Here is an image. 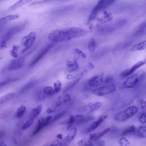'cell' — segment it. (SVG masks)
Listing matches in <instances>:
<instances>
[{
    "instance_id": "6da1fadb",
    "label": "cell",
    "mask_w": 146,
    "mask_h": 146,
    "mask_svg": "<svg viewBox=\"0 0 146 146\" xmlns=\"http://www.w3.org/2000/svg\"><path fill=\"white\" fill-rule=\"evenodd\" d=\"M87 33V31L84 29L72 27L53 30L49 33L48 38L53 42H61L84 36Z\"/></svg>"
},
{
    "instance_id": "7a4b0ae2",
    "label": "cell",
    "mask_w": 146,
    "mask_h": 146,
    "mask_svg": "<svg viewBox=\"0 0 146 146\" xmlns=\"http://www.w3.org/2000/svg\"><path fill=\"white\" fill-rule=\"evenodd\" d=\"M145 75L144 71L140 70L127 78L123 83L122 86L125 88H133L142 81Z\"/></svg>"
},
{
    "instance_id": "3957f363",
    "label": "cell",
    "mask_w": 146,
    "mask_h": 146,
    "mask_svg": "<svg viewBox=\"0 0 146 146\" xmlns=\"http://www.w3.org/2000/svg\"><path fill=\"white\" fill-rule=\"evenodd\" d=\"M138 110V108L135 106H129L117 114L115 117V120L119 122L125 121L134 115Z\"/></svg>"
},
{
    "instance_id": "277c9868",
    "label": "cell",
    "mask_w": 146,
    "mask_h": 146,
    "mask_svg": "<svg viewBox=\"0 0 146 146\" xmlns=\"http://www.w3.org/2000/svg\"><path fill=\"white\" fill-rule=\"evenodd\" d=\"M115 1V0H103L99 1L92 10L88 17V21L90 22L94 19L100 11L106 9Z\"/></svg>"
},
{
    "instance_id": "5b68a950",
    "label": "cell",
    "mask_w": 146,
    "mask_h": 146,
    "mask_svg": "<svg viewBox=\"0 0 146 146\" xmlns=\"http://www.w3.org/2000/svg\"><path fill=\"white\" fill-rule=\"evenodd\" d=\"M36 37L35 32L32 31L22 39L21 44L23 47L21 51V54L24 53L31 47L35 41Z\"/></svg>"
},
{
    "instance_id": "8992f818",
    "label": "cell",
    "mask_w": 146,
    "mask_h": 146,
    "mask_svg": "<svg viewBox=\"0 0 146 146\" xmlns=\"http://www.w3.org/2000/svg\"><path fill=\"white\" fill-rule=\"evenodd\" d=\"M116 87L114 83L104 86L94 90L93 93L98 96H102L106 94L114 92Z\"/></svg>"
},
{
    "instance_id": "52a82bcc",
    "label": "cell",
    "mask_w": 146,
    "mask_h": 146,
    "mask_svg": "<svg viewBox=\"0 0 146 146\" xmlns=\"http://www.w3.org/2000/svg\"><path fill=\"white\" fill-rule=\"evenodd\" d=\"M52 43L50 44L45 47L32 60L30 64V66H33L35 64L41 59L49 51L53 46Z\"/></svg>"
},
{
    "instance_id": "ba28073f",
    "label": "cell",
    "mask_w": 146,
    "mask_h": 146,
    "mask_svg": "<svg viewBox=\"0 0 146 146\" xmlns=\"http://www.w3.org/2000/svg\"><path fill=\"white\" fill-rule=\"evenodd\" d=\"M75 123L78 125H81L87 123L94 119V117L92 116L86 117L78 115L75 116Z\"/></svg>"
},
{
    "instance_id": "9c48e42d",
    "label": "cell",
    "mask_w": 146,
    "mask_h": 146,
    "mask_svg": "<svg viewBox=\"0 0 146 146\" xmlns=\"http://www.w3.org/2000/svg\"><path fill=\"white\" fill-rule=\"evenodd\" d=\"M23 25H19L14 27L9 30L4 36L2 40L7 42L14 35L20 31L23 28Z\"/></svg>"
},
{
    "instance_id": "30bf717a",
    "label": "cell",
    "mask_w": 146,
    "mask_h": 146,
    "mask_svg": "<svg viewBox=\"0 0 146 146\" xmlns=\"http://www.w3.org/2000/svg\"><path fill=\"white\" fill-rule=\"evenodd\" d=\"M107 117L108 115H106L100 117L97 121L92 123L87 128L86 132L90 133L95 130Z\"/></svg>"
},
{
    "instance_id": "8fae6325",
    "label": "cell",
    "mask_w": 146,
    "mask_h": 146,
    "mask_svg": "<svg viewBox=\"0 0 146 146\" xmlns=\"http://www.w3.org/2000/svg\"><path fill=\"white\" fill-rule=\"evenodd\" d=\"M103 74L95 76L89 81L88 84L92 87H98L103 82Z\"/></svg>"
},
{
    "instance_id": "7c38bea8",
    "label": "cell",
    "mask_w": 146,
    "mask_h": 146,
    "mask_svg": "<svg viewBox=\"0 0 146 146\" xmlns=\"http://www.w3.org/2000/svg\"><path fill=\"white\" fill-rule=\"evenodd\" d=\"M24 60L23 58L13 60L9 65V69L10 70H15L21 68L23 64Z\"/></svg>"
},
{
    "instance_id": "4fadbf2b",
    "label": "cell",
    "mask_w": 146,
    "mask_h": 146,
    "mask_svg": "<svg viewBox=\"0 0 146 146\" xmlns=\"http://www.w3.org/2000/svg\"><path fill=\"white\" fill-rule=\"evenodd\" d=\"M31 1V0H19L13 5L9 7L8 8V10L9 11H13Z\"/></svg>"
},
{
    "instance_id": "5bb4252c",
    "label": "cell",
    "mask_w": 146,
    "mask_h": 146,
    "mask_svg": "<svg viewBox=\"0 0 146 146\" xmlns=\"http://www.w3.org/2000/svg\"><path fill=\"white\" fill-rule=\"evenodd\" d=\"M19 17V15L17 14H13L3 17L0 19V25H3L11 20L17 19Z\"/></svg>"
},
{
    "instance_id": "9a60e30c",
    "label": "cell",
    "mask_w": 146,
    "mask_h": 146,
    "mask_svg": "<svg viewBox=\"0 0 146 146\" xmlns=\"http://www.w3.org/2000/svg\"><path fill=\"white\" fill-rule=\"evenodd\" d=\"M146 49V40L136 44L131 49V52H134Z\"/></svg>"
},
{
    "instance_id": "2e32d148",
    "label": "cell",
    "mask_w": 146,
    "mask_h": 146,
    "mask_svg": "<svg viewBox=\"0 0 146 146\" xmlns=\"http://www.w3.org/2000/svg\"><path fill=\"white\" fill-rule=\"evenodd\" d=\"M137 128L134 125L129 126L121 132L122 136H126L136 133Z\"/></svg>"
},
{
    "instance_id": "e0dca14e",
    "label": "cell",
    "mask_w": 146,
    "mask_h": 146,
    "mask_svg": "<svg viewBox=\"0 0 146 146\" xmlns=\"http://www.w3.org/2000/svg\"><path fill=\"white\" fill-rule=\"evenodd\" d=\"M67 67L69 68L70 72H73L78 69L79 68V66L76 60L73 61L67 60L66 61Z\"/></svg>"
},
{
    "instance_id": "ac0fdd59",
    "label": "cell",
    "mask_w": 146,
    "mask_h": 146,
    "mask_svg": "<svg viewBox=\"0 0 146 146\" xmlns=\"http://www.w3.org/2000/svg\"><path fill=\"white\" fill-rule=\"evenodd\" d=\"M43 108L42 106L40 104L33 108L31 111L30 119H33L37 117L40 113Z\"/></svg>"
},
{
    "instance_id": "d6986e66",
    "label": "cell",
    "mask_w": 146,
    "mask_h": 146,
    "mask_svg": "<svg viewBox=\"0 0 146 146\" xmlns=\"http://www.w3.org/2000/svg\"><path fill=\"white\" fill-rule=\"evenodd\" d=\"M44 119L42 117L40 119L38 120V124L36 127L33 131L32 135H34L39 132L41 129L44 127Z\"/></svg>"
},
{
    "instance_id": "ffe728a7",
    "label": "cell",
    "mask_w": 146,
    "mask_h": 146,
    "mask_svg": "<svg viewBox=\"0 0 146 146\" xmlns=\"http://www.w3.org/2000/svg\"><path fill=\"white\" fill-rule=\"evenodd\" d=\"M15 93H11L1 97L0 98V104H3L13 98L15 96Z\"/></svg>"
},
{
    "instance_id": "44dd1931",
    "label": "cell",
    "mask_w": 146,
    "mask_h": 146,
    "mask_svg": "<svg viewBox=\"0 0 146 146\" xmlns=\"http://www.w3.org/2000/svg\"><path fill=\"white\" fill-rule=\"evenodd\" d=\"M135 133L139 137L142 138L146 137V125L139 127L137 129Z\"/></svg>"
},
{
    "instance_id": "7402d4cb",
    "label": "cell",
    "mask_w": 146,
    "mask_h": 146,
    "mask_svg": "<svg viewBox=\"0 0 146 146\" xmlns=\"http://www.w3.org/2000/svg\"><path fill=\"white\" fill-rule=\"evenodd\" d=\"M77 131V129L75 127H72L70 129L69 133L66 137L70 141H71L75 137Z\"/></svg>"
},
{
    "instance_id": "603a6c76",
    "label": "cell",
    "mask_w": 146,
    "mask_h": 146,
    "mask_svg": "<svg viewBox=\"0 0 146 146\" xmlns=\"http://www.w3.org/2000/svg\"><path fill=\"white\" fill-rule=\"evenodd\" d=\"M146 63V60H141L135 64L131 68H130L132 73L140 67Z\"/></svg>"
},
{
    "instance_id": "cb8c5ba5",
    "label": "cell",
    "mask_w": 146,
    "mask_h": 146,
    "mask_svg": "<svg viewBox=\"0 0 146 146\" xmlns=\"http://www.w3.org/2000/svg\"><path fill=\"white\" fill-rule=\"evenodd\" d=\"M102 104V103L101 102H97L87 106L86 108H85V109L89 110V112H90L100 107Z\"/></svg>"
},
{
    "instance_id": "d4e9b609",
    "label": "cell",
    "mask_w": 146,
    "mask_h": 146,
    "mask_svg": "<svg viewBox=\"0 0 146 146\" xmlns=\"http://www.w3.org/2000/svg\"><path fill=\"white\" fill-rule=\"evenodd\" d=\"M96 46V43L95 40L94 39H91L88 44V48L90 53L92 54L94 52Z\"/></svg>"
},
{
    "instance_id": "484cf974",
    "label": "cell",
    "mask_w": 146,
    "mask_h": 146,
    "mask_svg": "<svg viewBox=\"0 0 146 146\" xmlns=\"http://www.w3.org/2000/svg\"><path fill=\"white\" fill-rule=\"evenodd\" d=\"M26 110V108L25 106L22 105L17 109L16 116L18 118L21 117L23 115Z\"/></svg>"
},
{
    "instance_id": "4316f807",
    "label": "cell",
    "mask_w": 146,
    "mask_h": 146,
    "mask_svg": "<svg viewBox=\"0 0 146 146\" xmlns=\"http://www.w3.org/2000/svg\"><path fill=\"white\" fill-rule=\"evenodd\" d=\"M19 46L17 45H13L10 52V54L14 58H17L18 55V51Z\"/></svg>"
},
{
    "instance_id": "83f0119b",
    "label": "cell",
    "mask_w": 146,
    "mask_h": 146,
    "mask_svg": "<svg viewBox=\"0 0 146 146\" xmlns=\"http://www.w3.org/2000/svg\"><path fill=\"white\" fill-rule=\"evenodd\" d=\"M62 83L59 80H57L54 84V88L53 90V94H56L58 92L61 90Z\"/></svg>"
},
{
    "instance_id": "f1b7e54d",
    "label": "cell",
    "mask_w": 146,
    "mask_h": 146,
    "mask_svg": "<svg viewBox=\"0 0 146 146\" xmlns=\"http://www.w3.org/2000/svg\"><path fill=\"white\" fill-rule=\"evenodd\" d=\"M75 116L71 115L69 117L67 122V129L68 130L72 127L73 124L75 123Z\"/></svg>"
},
{
    "instance_id": "f546056e",
    "label": "cell",
    "mask_w": 146,
    "mask_h": 146,
    "mask_svg": "<svg viewBox=\"0 0 146 146\" xmlns=\"http://www.w3.org/2000/svg\"><path fill=\"white\" fill-rule=\"evenodd\" d=\"M34 122L33 119H30L26 122L22 126L21 129L22 130H25L30 127L33 124Z\"/></svg>"
},
{
    "instance_id": "4dcf8cb0",
    "label": "cell",
    "mask_w": 146,
    "mask_h": 146,
    "mask_svg": "<svg viewBox=\"0 0 146 146\" xmlns=\"http://www.w3.org/2000/svg\"><path fill=\"white\" fill-rule=\"evenodd\" d=\"M138 104L141 109L146 111V99H140L138 101Z\"/></svg>"
},
{
    "instance_id": "1f68e13d",
    "label": "cell",
    "mask_w": 146,
    "mask_h": 146,
    "mask_svg": "<svg viewBox=\"0 0 146 146\" xmlns=\"http://www.w3.org/2000/svg\"><path fill=\"white\" fill-rule=\"evenodd\" d=\"M119 143L121 146H129L130 144L129 141L124 137L120 139Z\"/></svg>"
},
{
    "instance_id": "d6a6232c",
    "label": "cell",
    "mask_w": 146,
    "mask_h": 146,
    "mask_svg": "<svg viewBox=\"0 0 146 146\" xmlns=\"http://www.w3.org/2000/svg\"><path fill=\"white\" fill-rule=\"evenodd\" d=\"M110 130V129L109 127H108L106 129L102 132L97 134V136L94 141H96L98 140L99 139H100L101 137L104 136L105 134L109 132Z\"/></svg>"
},
{
    "instance_id": "836d02e7",
    "label": "cell",
    "mask_w": 146,
    "mask_h": 146,
    "mask_svg": "<svg viewBox=\"0 0 146 146\" xmlns=\"http://www.w3.org/2000/svg\"><path fill=\"white\" fill-rule=\"evenodd\" d=\"M65 112V111H63L57 114L51 120L50 122L53 123L62 118L64 115Z\"/></svg>"
},
{
    "instance_id": "e575fe53",
    "label": "cell",
    "mask_w": 146,
    "mask_h": 146,
    "mask_svg": "<svg viewBox=\"0 0 146 146\" xmlns=\"http://www.w3.org/2000/svg\"><path fill=\"white\" fill-rule=\"evenodd\" d=\"M35 83V82L34 81L30 82L27 83L22 88L21 92H25L29 88H31L34 85Z\"/></svg>"
},
{
    "instance_id": "d590c367",
    "label": "cell",
    "mask_w": 146,
    "mask_h": 146,
    "mask_svg": "<svg viewBox=\"0 0 146 146\" xmlns=\"http://www.w3.org/2000/svg\"><path fill=\"white\" fill-rule=\"evenodd\" d=\"M53 90L52 87L47 86L44 88L43 91L45 94L50 95L53 94Z\"/></svg>"
},
{
    "instance_id": "8d00e7d4",
    "label": "cell",
    "mask_w": 146,
    "mask_h": 146,
    "mask_svg": "<svg viewBox=\"0 0 146 146\" xmlns=\"http://www.w3.org/2000/svg\"><path fill=\"white\" fill-rule=\"evenodd\" d=\"M80 79V78H78L76 79L72 82L70 84L68 85L65 89L64 91H66L69 90L76 85L79 81Z\"/></svg>"
},
{
    "instance_id": "74e56055",
    "label": "cell",
    "mask_w": 146,
    "mask_h": 146,
    "mask_svg": "<svg viewBox=\"0 0 146 146\" xmlns=\"http://www.w3.org/2000/svg\"><path fill=\"white\" fill-rule=\"evenodd\" d=\"M139 122L142 123H146V113L143 112L142 113L139 117Z\"/></svg>"
},
{
    "instance_id": "f35d334b",
    "label": "cell",
    "mask_w": 146,
    "mask_h": 146,
    "mask_svg": "<svg viewBox=\"0 0 146 146\" xmlns=\"http://www.w3.org/2000/svg\"><path fill=\"white\" fill-rule=\"evenodd\" d=\"M74 51L78 55L81 56L84 59L86 58V55L81 50L78 48H75L74 49Z\"/></svg>"
},
{
    "instance_id": "ab89813d",
    "label": "cell",
    "mask_w": 146,
    "mask_h": 146,
    "mask_svg": "<svg viewBox=\"0 0 146 146\" xmlns=\"http://www.w3.org/2000/svg\"><path fill=\"white\" fill-rule=\"evenodd\" d=\"M113 80V78L112 76H109L106 78L104 81V84H107L111 83Z\"/></svg>"
},
{
    "instance_id": "60d3db41",
    "label": "cell",
    "mask_w": 146,
    "mask_h": 146,
    "mask_svg": "<svg viewBox=\"0 0 146 146\" xmlns=\"http://www.w3.org/2000/svg\"><path fill=\"white\" fill-rule=\"evenodd\" d=\"M52 117L51 116H48L44 119V127L47 126L50 123Z\"/></svg>"
},
{
    "instance_id": "b9f144b4",
    "label": "cell",
    "mask_w": 146,
    "mask_h": 146,
    "mask_svg": "<svg viewBox=\"0 0 146 146\" xmlns=\"http://www.w3.org/2000/svg\"><path fill=\"white\" fill-rule=\"evenodd\" d=\"M52 146H62V142L58 140H54L51 144Z\"/></svg>"
},
{
    "instance_id": "7bdbcfd3",
    "label": "cell",
    "mask_w": 146,
    "mask_h": 146,
    "mask_svg": "<svg viewBox=\"0 0 146 146\" xmlns=\"http://www.w3.org/2000/svg\"><path fill=\"white\" fill-rule=\"evenodd\" d=\"M45 94L44 91L39 92L38 95V99L42 100H44L45 98Z\"/></svg>"
},
{
    "instance_id": "ee69618b",
    "label": "cell",
    "mask_w": 146,
    "mask_h": 146,
    "mask_svg": "<svg viewBox=\"0 0 146 146\" xmlns=\"http://www.w3.org/2000/svg\"><path fill=\"white\" fill-rule=\"evenodd\" d=\"M7 47L6 42L4 40H2L0 43V49L3 50L6 48Z\"/></svg>"
},
{
    "instance_id": "f6af8a7d",
    "label": "cell",
    "mask_w": 146,
    "mask_h": 146,
    "mask_svg": "<svg viewBox=\"0 0 146 146\" xmlns=\"http://www.w3.org/2000/svg\"><path fill=\"white\" fill-rule=\"evenodd\" d=\"M105 142L103 140H100L98 141L96 144L95 146H104Z\"/></svg>"
},
{
    "instance_id": "bcb514c9",
    "label": "cell",
    "mask_w": 146,
    "mask_h": 146,
    "mask_svg": "<svg viewBox=\"0 0 146 146\" xmlns=\"http://www.w3.org/2000/svg\"><path fill=\"white\" fill-rule=\"evenodd\" d=\"M70 100V96L68 94H66L64 96V98L63 99V102L69 101Z\"/></svg>"
},
{
    "instance_id": "7dc6e473",
    "label": "cell",
    "mask_w": 146,
    "mask_h": 146,
    "mask_svg": "<svg viewBox=\"0 0 146 146\" xmlns=\"http://www.w3.org/2000/svg\"><path fill=\"white\" fill-rule=\"evenodd\" d=\"M97 134L96 133H93L91 134L89 136V139L90 140H93L96 137L97 135Z\"/></svg>"
},
{
    "instance_id": "c3c4849f",
    "label": "cell",
    "mask_w": 146,
    "mask_h": 146,
    "mask_svg": "<svg viewBox=\"0 0 146 146\" xmlns=\"http://www.w3.org/2000/svg\"><path fill=\"white\" fill-rule=\"evenodd\" d=\"M55 111V110L51 108H48L46 111V112L47 113H50L54 112Z\"/></svg>"
},
{
    "instance_id": "681fc988",
    "label": "cell",
    "mask_w": 146,
    "mask_h": 146,
    "mask_svg": "<svg viewBox=\"0 0 146 146\" xmlns=\"http://www.w3.org/2000/svg\"><path fill=\"white\" fill-rule=\"evenodd\" d=\"M84 146H94L93 144L90 141H88L85 143Z\"/></svg>"
},
{
    "instance_id": "f907efd6",
    "label": "cell",
    "mask_w": 146,
    "mask_h": 146,
    "mask_svg": "<svg viewBox=\"0 0 146 146\" xmlns=\"http://www.w3.org/2000/svg\"><path fill=\"white\" fill-rule=\"evenodd\" d=\"M75 76L72 75L68 74L66 76V78L68 79H71L74 78Z\"/></svg>"
},
{
    "instance_id": "816d5d0a",
    "label": "cell",
    "mask_w": 146,
    "mask_h": 146,
    "mask_svg": "<svg viewBox=\"0 0 146 146\" xmlns=\"http://www.w3.org/2000/svg\"><path fill=\"white\" fill-rule=\"evenodd\" d=\"M89 67L90 69H92L95 68V66L92 63L90 62L89 64Z\"/></svg>"
},
{
    "instance_id": "f5cc1de1",
    "label": "cell",
    "mask_w": 146,
    "mask_h": 146,
    "mask_svg": "<svg viewBox=\"0 0 146 146\" xmlns=\"http://www.w3.org/2000/svg\"><path fill=\"white\" fill-rule=\"evenodd\" d=\"M84 141L82 140H80L79 141L78 143V145L80 146H82L83 144Z\"/></svg>"
},
{
    "instance_id": "db71d44e",
    "label": "cell",
    "mask_w": 146,
    "mask_h": 146,
    "mask_svg": "<svg viewBox=\"0 0 146 146\" xmlns=\"http://www.w3.org/2000/svg\"><path fill=\"white\" fill-rule=\"evenodd\" d=\"M0 146H7L6 144L3 141L0 142Z\"/></svg>"
},
{
    "instance_id": "11a10c76",
    "label": "cell",
    "mask_w": 146,
    "mask_h": 146,
    "mask_svg": "<svg viewBox=\"0 0 146 146\" xmlns=\"http://www.w3.org/2000/svg\"><path fill=\"white\" fill-rule=\"evenodd\" d=\"M57 137L60 139H62V136L61 134H58L56 136Z\"/></svg>"
},
{
    "instance_id": "9f6ffc18",
    "label": "cell",
    "mask_w": 146,
    "mask_h": 146,
    "mask_svg": "<svg viewBox=\"0 0 146 146\" xmlns=\"http://www.w3.org/2000/svg\"><path fill=\"white\" fill-rule=\"evenodd\" d=\"M13 143L14 144H16L17 143V142L16 141V140L13 137Z\"/></svg>"
},
{
    "instance_id": "6f0895ef",
    "label": "cell",
    "mask_w": 146,
    "mask_h": 146,
    "mask_svg": "<svg viewBox=\"0 0 146 146\" xmlns=\"http://www.w3.org/2000/svg\"><path fill=\"white\" fill-rule=\"evenodd\" d=\"M47 146H52V145L50 144V145H48Z\"/></svg>"
}]
</instances>
